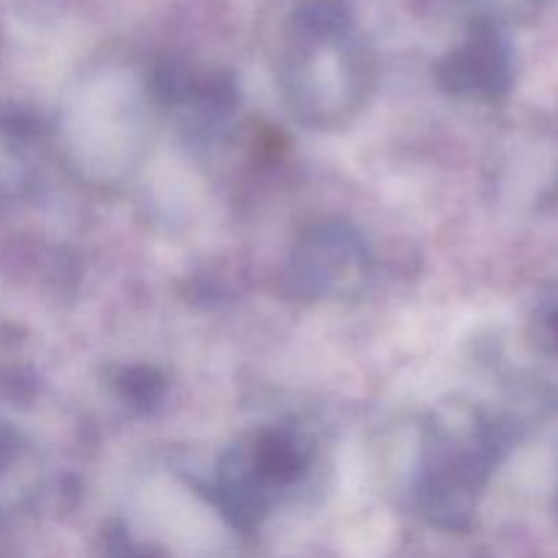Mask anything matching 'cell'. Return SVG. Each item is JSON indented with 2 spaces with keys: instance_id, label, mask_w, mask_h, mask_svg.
Returning <instances> with one entry per match:
<instances>
[{
  "instance_id": "1",
  "label": "cell",
  "mask_w": 558,
  "mask_h": 558,
  "mask_svg": "<svg viewBox=\"0 0 558 558\" xmlns=\"http://www.w3.org/2000/svg\"><path fill=\"white\" fill-rule=\"evenodd\" d=\"M543 332H545V343H548L554 352H558V305L543 319Z\"/></svg>"
}]
</instances>
